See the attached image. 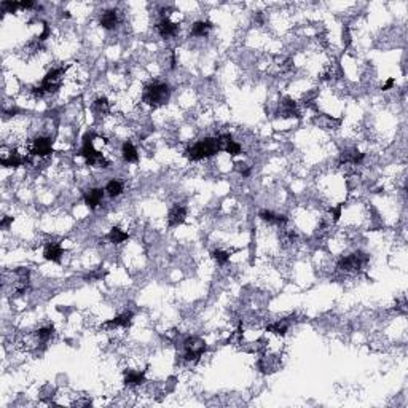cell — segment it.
Listing matches in <instances>:
<instances>
[{
  "mask_svg": "<svg viewBox=\"0 0 408 408\" xmlns=\"http://www.w3.org/2000/svg\"><path fill=\"white\" fill-rule=\"evenodd\" d=\"M238 172H239V174L243 176V177H249V176H251L252 171H251V168H249L247 164L239 163V164H238Z\"/></svg>",
  "mask_w": 408,
  "mask_h": 408,
  "instance_id": "83f0119b",
  "label": "cell"
},
{
  "mask_svg": "<svg viewBox=\"0 0 408 408\" xmlns=\"http://www.w3.org/2000/svg\"><path fill=\"white\" fill-rule=\"evenodd\" d=\"M106 193L110 196V198H116L120 196L121 193L124 191V184L121 181H116V179H112V181H109L107 185H106Z\"/></svg>",
  "mask_w": 408,
  "mask_h": 408,
  "instance_id": "ffe728a7",
  "label": "cell"
},
{
  "mask_svg": "<svg viewBox=\"0 0 408 408\" xmlns=\"http://www.w3.org/2000/svg\"><path fill=\"white\" fill-rule=\"evenodd\" d=\"M54 335V327L53 326H45V327H40L37 332H36V336L40 343H46L48 340H51V336Z\"/></svg>",
  "mask_w": 408,
  "mask_h": 408,
  "instance_id": "cb8c5ba5",
  "label": "cell"
},
{
  "mask_svg": "<svg viewBox=\"0 0 408 408\" xmlns=\"http://www.w3.org/2000/svg\"><path fill=\"white\" fill-rule=\"evenodd\" d=\"M94 133H86L85 137H83V145L78 151V155L85 158V161L89 164V166H98V168H109L110 166V161L107 160L104 153H101L99 150H96L94 147V139H96Z\"/></svg>",
  "mask_w": 408,
  "mask_h": 408,
  "instance_id": "3957f363",
  "label": "cell"
},
{
  "mask_svg": "<svg viewBox=\"0 0 408 408\" xmlns=\"http://www.w3.org/2000/svg\"><path fill=\"white\" fill-rule=\"evenodd\" d=\"M220 150H223V145L219 137H206V139L198 141L186 150V158L190 161H201L207 160L214 155H217Z\"/></svg>",
  "mask_w": 408,
  "mask_h": 408,
  "instance_id": "6da1fadb",
  "label": "cell"
},
{
  "mask_svg": "<svg viewBox=\"0 0 408 408\" xmlns=\"http://www.w3.org/2000/svg\"><path fill=\"white\" fill-rule=\"evenodd\" d=\"M10 223H13V217H3L2 219V228H8L10 226Z\"/></svg>",
  "mask_w": 408,
  "mask_h": 408,
  "instance_id": "1f68e13d",
  "label": "cell"
},
{
  "mask_svg": "<svg viewBox=\"0 0 408 408\" xmlns=\"http://www.w3.org/2000/svg\"><path fill=\"white\" fill-rule=\"evenodd\" d=\"M212 29V23L209 21H196L191 26V36L193 37H206Z\"/></svg>",
  "mask_w": 408,
  "mask_h": 408,
  "instance_id": "d6986e66",
  "label": "cell"
},
{
  "mask_svg": "<svg viewBox=\"0 0 408 408\" xmlns=\"http://www.w3.org/2000/svg\"><path fill=\"white\" fill-rule=\"evenodd\" d=\"M118 23H120V18H118V11H116V10H106V11L101 13L99 24L106 31L115 29V27L118 26Z\"/></svg>",
  "mask_w": 408,
  "mask_h": 408,
  "instance_id": "7c38bea8",
  "label": "cell"
},
{
  "mask_svg": "<svg viewBox=\"0 0 408 408\" xmlns=\"http://www.w3.org/2000/svg\"><path fill=\"white\" fill-rule=\"evenodd\" d=\"M107 239L112 244H121V243H124V241L129 239V233L121 230L120 226H113V228H110V231L107 234Z\"/></svg>",
  "mask_w": 408,
  "mask_h": 408,
  "instance_id": "ac0fdd59",
  "label": "cell"
},
{
  "mask_svg": "<svg viewBox=\"0 0 408 408\" xmlns=\"http://www.w3.org/2000/svg\"><path fill=\"white\" fill-rule=\"evenodd\" d=\"M156 32L160 34L163 38H172L179 34V24L172 23L169 18H163L160 23L156 24Z\"/></svg>",
  "mask_w": 408,
  "mask_h": 408,
  "instance_id": "8fae6325",
  "label": "cell"
},
{
  "mask_svg": "<svg viewBox=\"0 0 408 408\" xmlns=\"http://www.w3.org/2000/svg\"><path fill=\"white\" fill-rule=\"evenodd\" d=\"M341 211H343V204L336 206V207H332V209H330V216L334 217V220H332V222H334V223H336L338 220H340V217H341Z\"/></svg>",
  "mask_w": 408,
  "mask_h": 408,
  "instance_id": "4316f807",
  "label": "cell"
},
{
  "mask_svg": "<svg viewBox=\"0 0 408 408\" xmlns=\"http://www.w3.org/2000/svg\"><path fill=\"white\" fill-rule=\"evenodd\" d=\"M171 98V89L166 83L161 81H151L144 88L142 93V101L147 104L148 107L158 109L164 106Z\"/></svg>",
  "mask_w": 408,
  "mask_h": 408,
  "instance_id": "7a4b0ae2",
  "label": "cell"
},
{
  "mask_svg": "<svg viewBox=\"0 0 408 408\" xmlns=\"http://www.w3.org/2000/svg\"><path fill=\"white\" fill-rule=\"evenodd\" d=\"M394 85H396V80H394V78H388V80L384 81V85L381 86V89H383V91H389V89H391Z\"/></svg>",
  "mask_w": 408,
  "mask_h": 408,
  "instance_id": "f546056e",
  "label": "cell"
},
{
  "mask_svg": "<svg viewBox=\"0 0 408 408\" xmlns=\"http://www.w3.org/2000/svg\"><path fill=\"white\" fill-rule=\"evenodd\" d=\"M281 115L282 116H300L297 104L292 99H284V102H281Z\"/></svg>",
  "mask_w": 408,
  "mask_h": 408,
  "instance_id": "44dd1931",
  "label": "cell"
},
{
  "mask_svg": "<svg viewBox=\"0 0 408 408\" xmlns=\"http://www.w3.org/2000/svg\"><path fill=\"white\" fill-rule=\"evenodd\" d=\"M93 109L98 115H107L110 112V102L106 96H101L93 102Z\"/></svg>",
  "mask_w": 408,
  "mask_h": 408,
  "instance_id": "603a6c76",
  "label": "cell"
},
{
  "mask_svg": "<svg viewBox=\"0 0 408 408\" xmlns=\"http://www.w3.org/2000/svg\"><path fill=\"white\" fill-rule=\"evenodd\" d=\"M133 317L134 314L131 311H126L120 316L113 317V319H109L107 322H104L102 326L106 329H128L131 324H133Z\"/></svg>",
  "mask_w": 408,
  "mask_h": 408,
  "instance_id": "9c48e42d",
  "label": "cell"
},
{
  "mask_svg": "<svg viewBox=\"0 0 408 408\" xmlns=\"http://www.w3.org/2000/svg\"><path fill=\"white\" fill-rule=\"evenodd\" d=\"M104 195H106V190L102 188H91L89 191H86L85 195V204L89 207V209H96L98 206H101L102 199H104Z\"/></svg>",
  "mask_w": 408,
  "mask_h": 408,
  "instance_id": "5bb4252c",
  "label": "cell"
},
{
  "mask_svg": "<svg viewBox=\"0 0 408 408\" xmlns=\"http://www.w3.org/2000/svg\"><path fill=\"white\" fill-rule=\"evenodd\" d=\"M259 217L261 222H265L268 225H274V226H279V228H284L289 222V219L286 216H282V214H276L273 211H268V209H263L259 212Z\"/></svg>",
  "mask_w": 408,
  "mask_h": 408,
  "instance_id": "ba28073f",
  "label": "cell"
},
{
  "mask_svg": "<svg viewBox=\"0 0 408 408\" xmlns=\"http://www.w3.org/2000/svg\"><path fill=\"white\" fill-rule=\"evenodd\" d=\"M66 71H67V66L66 67L64 66L54 67L45 75L43 80H41V83H40V86L45 91V94H54L62 86V80H64Z\"/></svg>",
  "mask_w": 408,
  "mask_h": 408,
  "instance_id": "277c9868",
  "label": "cell"
},
{
  "mask_svg": "<svg viewBox=\"0 0 408 408\" xmlns=\"http://www.w3.org/2000/svg\"><path fill=\"white\" fill-rule=\"evenodd\" d=\"M212 259L219 266H225L228 261H230V252L222 251V249H217V251H212Z\"/></svg>",
  "mask_w": 408,
  "mask_h": 408,
  "instance_id": "d4e9b609",
  "label": "cell"
},
{
  "mask_svg": "<svg viewBox=\"0 0 408 408\" xmlns=\"http://www.w3.org/2000/svg\"><path fill=\"white\" fill-rule=\"evenodd\" d=\"M62 255H64V249L59 243H48L45 246V251H43V257L45 260L48 261H61Z\"/></svg>",
  "mask_w": 408,
  "mask_h": 408,
  "instance_id": "4fadbf2b",
  "label": "cell"
},
{
  "mask_svg": "<svg viewBox=\"0 0 408 408\" xmlns=\"http://www.w3.org/2000/svg\"><path fill=\"white\" fill-rule=\"evenodd\" d=\"M223 150L226 151V153H230L231 156H236V155L241 153V151H243V147H241V144H238L236 141L230 139V141H226L223 144Z\"/></svg>",
  "mask_w": 408,
  "mask_h": 408,
  "instance_id": "484cf974",
  "label": "cell"
},
{
  "mask_svg": "<svg viewBox=\"0 0 408 408\" xmlns=\"http://www.w3.org/2000/svg\"><path fill=\"white\" fill-rule=\"evenodd\" d=\"M29 153L32 156L45 158L53 153V139L48 136H38L29 144Z\"/></svg>",
  "mask_w": 408,
  "mask_h": 408,
  "instance_id": "52a82bcc",
  "label": "cell"
},
{
  "mask_svg": "<svg viewBox=\"0 0 408 408\" xmlns=\"http://www.w3.org/2000/svg\"><path fill=\"white\" fill-rule=\"evenodd\" d=\"M121 156L126 163H137L139 161V153H137V148L134 147L133 142H124L121 147Z\"/></svg>",
  "mask_w": 408,
  "mask_h": 408,
  "instance_id": "e0dca14e",
  "label": "cell"
},
{
  "mask_svg": "<svg viewBox=\"0 0 408 408\" xmlns=\"http://www.w3.org/2000/svg\"><path fill=\"white\" fill-rule=\"evenodd\" d=\"M289 324H290L289 321H276L273 324H269V326L266 327V332L278 335V336H284L287 334V330H289Z\"/></svg>",
  "mask_w": 408,
  "mask_h": 408,
  "instance_id": "7402d4cb",
  "label": "cell"
},
{
  "mask_svg": "<svg viewBox=\"0 0 408 408\" xmlns=\"http://www.w3.org/2000/svg\"><path fill=\"white\" fill-rule=\"evenodd\" d=\"M365 158V153L359 150H348V151H343L341 153V158H340V163L341 164H352V166H359Z\"/></svg>",
  "mask_w": 408,
  "mask_h": 408,
  "instance_id": "2e32d148",
  "label": "cell"
},
{
  "mask_svg": "<svg viewBox=\"0 0 408 408\" xmlns=\"http://www.w3.org/2000/svg\"><path fill=\"white\" fill-rule=\"evenodd\" d=\"M367 260H369V257L365 254L356 252V254H351V255H346V257L340 259L336 268L344 273H357V271H361L365 263H367Z\"/></svg>",
  "mask_w": 408,
  "mask_h": 408,
  "instance_id": "5b68a950",
  "label": "cell"
},
{
  "mask_svg": "<svg viewBox=\"0 0 408 408\" xmlns=\"http://www.w3.org/2000/svg\"><path fill=\"white\" fill-rule=\"evenodd\" d=\"M48 37H50V27H48V24H45L43 26V32H41L40 36H38V41L41 43V41H45Z\"/></svg>",
  "mask_w": 408,
  "mask_h": 408,
  "instance_id": "f1b7e54d",
  "label": "cell"
},
{
  "mask_svg": "<svg viewBox=\"0 0 408 408\" xmlns=\"http://www.w3.org/2000/svg\"><path fill=\"white\" fill-rule=\"evenodd\" d=\"M144 381H145V370L124 371V384H126L128 388H137V386H141Z\"/></svg>",
  "mask_w": 408,
  "mask_h": 408,
  "instance_id": "9a60e30c",
  "label": "cell"
},
{
  "mask_svg": "<svg viewBox=\"0 0 408 408\" xmlns=\"http://www.w3.org/2000/svg\"><path fill=\"white\" fill-rule=\"evenodd\" d=\"M343 40H344V43H346V45L351 43V34H349L348 27H344V29H343Z\"/></svg>",
  "mask_w": 408,
  "mask_h": 408,
  "instance_id": "4dcf8cb0",
  "label": "cell"
},
{
  "mask_svg": "<svg viewBox=\"0 0 408 408\" xmlns=\"http://www.w3.org/2000/svg\"><path fill=\"white\" fill-rule=\"evenodd\" d=\"M206 352V343L198 336L186 338L184 343V357L185 361H198L199 357Z\"/></svg>",
  "mask_w": 408,
  "mask_h": 408,
  "instance_id": "8992f818",
  "label": "cell"
},
{
  "mask_svg": "<svg viewBox=\"0 0 408 408\" xmlns=\"http://www.w3.org/2000/svg\"><path fill=\"white\" fill-rule=\"evenodd\" d=\"M186 219V207L182 204H174L171 207V211L168 214V223L171 228H176L179 225H182Z\"/></svg>",
  "mask_w": 408,
  "mask_h": 408,
  "instance_id": "30bf717a",
  "label": "cell"
}]
</instances>
